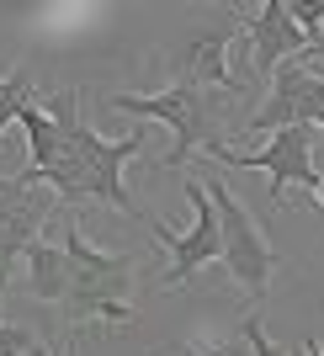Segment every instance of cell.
<instances>
[{"mask_svg": "<svg viewBox=\"0 0 324 356\" xmlns=\"http://www.w3.org/2000/svg\"><path fill=\"white\" fill-rule=\"evenodd\" d=\"M43 112L59 122V160L48 165L43 186H54L59 197V208H80V202H106V208H118L122 218H138L144 223L149 208H138L122 186V165L144 149L149 128L144 122H133V134L122 138H102L80 118V86H54L43 90Z\"/></svg>", "mask_w": 324, "mask_h": 356, "instance_id": "obj_1", "label": "cell"}, {"mask_svg": "<svg viewBox=\"0 0 324 356\" xmlns=\"http://www.w3.org/2000/svg\"><path fill=\"white\" fill-rule=\"evenodd\" d=\"M223 96L229 90H207L197 86V80H170L165 90H149V96H133V90H112L106 96V106L112 112H128L133 122H160V128H170V154H160V170H181V165L192 160L197 149H213L223 144Z\"/></svg>", "mask_w": 324, "mask_h": 356, "instance_id": "obj_2", "label": "cell"}, {"mask_svg": "<svg viewBox=\"0 0 324 356\" xmlns=\"http://www.w3.org/2000/svg\"><path fill=\"white\" fill-rule=\"evenodd\" d=\"M64 255H70V293H64V319L70 325H128L133 319V250H96L86 229L64 213Z\"/></svg>", "mask_w": 324, "mask_h": 356, "instance_id": "obj_3", "label": "cell"}, {"mask_svg": "<svg viewBox=\"0 0 324 356\" xmlns=\"http://www.w3.org/2000/svg\"><path fill=\"white\" fill-rule=\"evenodd\" d=\"M202 186H207V197L218 202V218H223V271H229V277H234V282L261 303V298L271 293L277 266H282L277 245H271V234L250 218V208L234 197V186L218 176V165L202 176Z\"/></svg>", "mask_w": 324, "mask_h": 356, "instance_id": "obj_4", "label": "cell"}, {"mask_svg": "<svg viewBox=\"0 0 324 356\" xmlns=\"http://www.w3.org/2000/svg\"><path fill=\"white\" fill-rule=\"evenodd\" d=\"M186 197H192V229H165L154 213H144L149 234L160 239V250L170 255L160 287H181V282H192L202 266L223 261V218H218V202L207 197L202 181H186Z\"/></svg>", "mask_w": 324, "mask_h": 356, "instance_id": "obj_5", "label": "cell"}, {"mask_svg": "<svg viewBox=\"0 0 324 356\" xmlns=\"http://www.w3.org/2000/svg\"><path fill=\"white\" fill-rule=\"evenodd\" d=\"M314 134L309 122H298V128H282L271 134L261 149H234V144H213L207 149V160L213 165H239V170H266V197H271V208L282 202L287 186H314Z\"/></svg>", "mask_w": 324, "mask_h": 356, "instance_id": "obj_6", "label": "cell"}, {"mask_svg": "<svg viewBox=\"0 0 324 356\" xmlns=\"http://www.w3.org/2000/svg\"><path fill=\"white\" fill-rule=\"evenodd\" d=\"M48 213H64L54 186H38L27 176H11L0 186V277L11 282L16 266L27 261V250L43 239Z\"/></svg>", "mask_w": 324, "mask_h": 356, "instance_id": "obj_7", "label": "cell"}, {"mask_svg": "<svg viewBox=\"0 0 324 356\" xmlns=\"http://www.w3.org/2000/svg\"><path fill=\"white\" fill-rule=\"evenodd\" d=\"M324 118V74L309 70L303 59L282 64L277 74H271V96H266L261 106L250 112V122L239 128V134H282V128H298V122H309V128H319Z\"/></svg>", "mask_w": 324, "mask_h": 356, "instance_id": "obj_8", "label": "cell"}, {"mask_svg": "<svg viewBox=\"0 0 324 356\" xmlns=\"http://www.w3.org/2000/svg\"><path fill=\"white\" fill-rule=\"evenodd\" d=\"M245 43H250V74L271 86V74L293 59H309L314 38L298 27L287 0H266L261 11H245Z\"/></svg>", "mask_w": 324, "mask_h": 356, "instance_id": "obj_9", "label": "cell"}, {"mask_svg": "<svg viewBox=\"0 0 324 356\" xmlns=\"http://www.w3.org/2000/svg\"><path fill=\"white\" fill-rule=\"evenodd\" d=\"M229 43H239L234 32H213V27L192 32L176 54V80H197V86H207V90H229V96H234L239 80L229 74Z\"/></svg>", "mask_w": 324, "mask_h": 356, "instance_id": "obj_10", "label": "cell"}, {"mask_svg": "<svg viewBox=\"0 0 324 356\" xmlns=\"http://www.w3.org/2000/svg\"><path fill=\"white\" fill-rule=\"evenodd\" d=\"M27 287L43 303H64V293H70V255H64V245L38 239L27 250Z\"/></svg>", "mask_w": 324, "mask_h": 356, "instance_id": "obj_11", "label": "cell"}, {"mask_svg": "<svg viewBox=\"0 0 324 356\" xmlns=\"http://www.w3.org/2000/svg\"><path fill=\"white\" fill-rule=\"evenodd\" d=\"M38 102H43V86L32 80V70L27 64H11V70L0 74V134H6L11 122H22V112L38 106Z\"/></svg>", "mask_w": 324, "mask_h": 356, "instance_id": "obj_12", "label": "cell"}, {"mask_svg": "<svg viewBox=\"0 0 324 356\" xmlns=\"http://www.w3.org/2000/svg\"><path fill=\"white\" fill-rule=\"evenodd\" d=\"M38 351H43V341L27 325H0V356H38Z\"/></svg>", "mask_w": 324, "mask_h": 356, "instance_id": "obj_13", "label": "cell"}, {"mask_svg": "<svg viewBox=\"0 0 324 356\" xmlns=\"http://www.w3.org/2000/svg\"><path fill=\"white\" fill-rule=\"evenodd\" d=\"M239 335H245V346H250V356H287L271 335H266V319L261 314H245V325H239Z\"/></svg>", "mask_w": 324, "mask_h": 356, "instance_id": "obj_14", "label": "cell"}, {"mask_svg": "<svg viewBox=\"0 0 324 356\" xmlns=\"http://www.w3.org/2000/svg\"><path fill=\"white\" fill-rule=\"evenodd\" d=\"M303 356H324V346L319 341H303Z\"/></svg>", "mask_w": 324, "mask_h": 356, "instance_id": "obj_15", "label": "cell"}, {"mask_svg": "<svg viewBox=\"0 0 324 356\" xmlns=\"http://www.w3.org/2000/svg\"><path fill=\"white\" fill-rule=\"evenodd\" d=\"M314 197H319V208H324V176H319V181H314Z\"/></svg>", "mask_w": 324, "mask_h": 356, "instance_id": "obj_16", "label": "cell"}, {"mask_svg": "<svg viewBox=\"0 0 324 356\" xmlns=\"http://www.w3.org/2000/svg\"><path fill=\"white\" fill-rule=\"evenodd\" d=\"M6 293H11V282H6V277H0V298H6Z\"/></svg>", "mask_w": 324, "mask_h": 356, "instance_id": "obj_17", "label": "cell"}, {"mask_svg": "<svg viewBox=\"0 0 324 356\" xmlns=\"http://www.w3.org/2000/svg\"><path fill=\"white\" fill-rule=\"evenodd\" d=\"M6 181H11V176H6V170H0V186H6Z\"/></svg>", "mask_w": 324, "mask_h": 356, "instance_id": "obj_18", "label": "cell"}, {"mask_svg": "<svg viewBox=\"0 0 324 356\" xmlns=\"http://www.w3.org/2000/svg\"><path fill=\"white\" fill-rule=\"evenodd\" d=\"M319 134H324V118H319Z\"/></svg>", "mask_w": 324, "mask_h": 356, "instance_id": "obj_19", "label": "cell"}, {"mask_svg": "<svg viewBox=\"0 0 324 356\" xmlns=\"http://www.w3.org/2000/svg\"><path fill=\"white\" fill-rule=\"evenodd\" d=\"M38 356H48V351H38Z\"/></svg>", "mask_w": 324, "mask_h": 356, "instance_id": "obj_20", "label": "cell"}]
</instances>
